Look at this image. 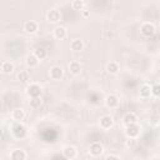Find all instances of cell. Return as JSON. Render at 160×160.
<instances>
[{"instance_id": "19", "label": "cell", "mask_w": 160, "mask_h": 160, "mask_svg": "<svg viewBox=\"0 0 160 160\" xmlns=\"http://www.w3.org/2000/svg\"><path fill=\"white\" fill-rule=\"evenodd\" d=\"M70 49L72 50V51H81L82 49H84V42H82V40H80V39H74V40H71L70 41Z\"/></svg>"}, {"instance_id": "5", "label": "cell", "mask_w": 160, "mask_h": 160, "mask_svg": "<svg viewBox=\"0 0 160 160\" xmlns=\"http://www.w3.org/2000/svg\"><path fill=\"white\" fill-rule=\"evenodd\" d=\"M62 75H64V70L59 65H55L49 70V76L51 80H60L62 78Z\"/></svg>"}, {"instance_id": "14", "label": "cell", "mask_w": 160, "mask_h": 160, "mask_svg": "<svg viewBox=\"0 0 160 160\" xmlns=\"http://www.w3.org/2000/svg\"><path fill=\"white\" fill-rule=\"evenodd\" d=\"M54 38L55 39H58V40H62V39H65L66 38V35H68V30H66V28H64V26H56L55 29H54Z\"/></svg>"}, {"instance_id": "2", "label": "cell", "mask_w": 160, "mask_h": 160, "mask_svg": "<svg viewBox=\"0 0 160 160\" xmlns=\"http://www.w3.org/2000/svg\"><path fill=\"white\" fill-rule=\"evenodd\" d=\"M61 154H62V156H64L66 160H72V159H75V158L78 156V150H76V148L72 146V145H66V146L62 148Z\"/></svg>"}, {"instance_id": "13", "label": "cell", "mask_w": 160, "mask_h": 160, "mask_svg": "<svg viewBox=\"0 0 160 160\" xmlns=\"http://www.w3.org/2000/svg\"><path fill=\"white\" fill-rule=\"evenodd\" d=\"M26 152L22 149H14L10 152V160H25Z\"/></svg>"}, {"instance_id": "21", "label": "cell", "mask_w": 160, "mask_h": 160, "mask_svg": "<svg viewBox=\"0 0 160 160\" xmlns=\"http://www.w3.org/2000/svg\"><path fill=\"white\" fill-rule=\"evenodd\" d=\"M40 61L42 60V59H45L46 58V55H48V52H46V50L44 49V48H41V46H39V48H36L35 50H34V52H32Z\"/></svg>"}, {"instance_id": "20", "label": "cell", "mask_w": 160, "mask_h": 160, "mask_svg": "<svg viewBox=\"0 0 160 160\" xmlns=\"http://www.w3.org/2000/svg\"><path fill=\"white\" fill-rule=\"evenodd\" d=\"M139 96L141 99H148L151 96V92H150V85L149 84H142L141 88H140V91H139Z\"/></svg>"}, {"instance_id": "27", "label": "cell", "mask_w": 160, "mask_h": 160, "mask_svg": "<svg viewBox=\"0 0 160 160\" xmlns=\"http://www.w3.org/2000/svg\"><path fill=\"white\" fill-rule=\"evenodd\" d=\"M104 160H120V158L118 155H114V154H110V155H106Z\"/></svg>"}, {"instance_id": "16", "label": "cell", "mask_w": 160, "mask_h": 160, "mask_svg": "<svg viewBox=\"0 0 160 160\" xmlns=\"http://www.w3.org/2000/svg\"><path fill=\"white\" fill-rule=\"evenodd\" d=\"M68 68H69V71L71 74H74V75H78V74L81 72V64L79 61H76V60L70 61L69 65H68Z\"/></svg>"}, {"instance_id": "23", "label": "cell", "mask_w": 160, "mask_h": 160, "mask_svg": "<svg viewBox=\"0 0 160 160\" xmlns=\"http://www.w3.org/2000/svg\"><path fill=\"white\" fill-rule=\"evenodd\" d=\"M41 104H42V101H41V98L40 96L31 98L30 99V108H32V109H39L41 106Z\"/></svg>"}, {"instance_id": "6", "label": "cell", "mask_w": 160, "mask_h": 160, "mask_svg": "<svg viewBox=\"0 0 160 160\" xmlns=\"http://www.w3.org/2000/svg\"><path fill=\"white\" fill-rule=\"evenodd\" d=\"M155 31H156V30H155L154 25L150 24V22H142L141 26H140V32H141V35H144V36H151V35L155 34Z\"/></svg>"}, {"instance_id": "11", "label": "cell", "mask_w": 160, "mask_h": 160, "mask_svg": "<svg viewBox=\"0 0 160 160\" xmlns=\"http://www.w3.org/2000/svg\"><path fill=\"white\" fill-rule=\"evenodd\" d=\"M39 30V24L34 20H28L24 24V31L28 34H35Z\"/></svg>"}, {"instance_id": "18", "label": "cell", "mask_w": 160, "mask_h": 160, "mask_svg": "<svg viewBox=\"0 0 160 160\" xmlns=\"http://www.w3.org/2000/svg\"><path fill=\"white\" fill-rule=\"evenodd\" d=\"M119 70H120V66H119V64H118L116 61H110V62H108V65H106V71H108V74H110V75H116V74L119 72Z\"/></svg>"}, {"instance_id": "4", "label": "cell", "mask_w": 160, "mask_h": 160, "mask_svg": "<svg viewBox=\"0 0 160 160\" xmlns=\"http://www.w3.org/2000/svg\"><path fill=\"white\" fill-rule=\"evenodd\" d=\"M99 125H100V128H101L102 130H109V129L112 128V125H114V119H112V116H110V115H102V116L100 118V120H99Z\"/></svg>"}, {"instance_id": "1", "label": "cell", "mask_w": 160, "mask_h": 160, "mask_svg": "<svg viewBox=\"0 0 160 160\" xmlns=\"http://www.w3.org/2000/svg\"><path fill=\"white\" fill-rule=\"evenodd\" d=\"M88 151H89V155H90V156H92V158H98V156H100V155L102 154V151H104V146H102V144L95 141V142H91V144H90Z\"/></svg>"}, {"instance_id": "26", "label": "cell", "mask_w": 160, "mask_h": 160, "mask_svg": "<svg viewBox=\"0 0 160 160\" xmlns=\"http://www.w3.org/2000/svg\"><path fill=\"white\" fill-rule=\"evenodd\" d=\"M125 145H126V148H134L136 145V139L128 138V140L125 141Z\"/></svg>"}, {"instance_id": "10", "label": "cell", "mask_w": 160, "mask_h": 160, "mask_svg": "<svg viewBox=\"0 0 160 160\" xmlns=\"http://www.w3.org/2000/svg\"><path fill=\"white\" fill-rule=\"evenodd\" d=\"M119 104H120V100H119V98H118L115 94H110V95H108V96L105 98V105H106L108 108H110V109L118 108Z\"/></svg>"}, {"instance_id": "9", "label": "cell", "mask_w": 160, "mask_h": 160, "mask_svg": "<svg viewBox=\"0 0 160 160\" xmlns=\"http://www.w3.org/2000/svg\"><path fill=\"white\" fill-rule=\"evenodd\" d=\"M26 92H28V95H29L30 98H38V96H40V94H41V88H40L39 84L32 82V84H30V85L28 86Z\"/></svg>"}, {"instance_id": "17", "label": "cell", "mask_w": 160, "mask_h": 160, "mask_svg": "<svg viewBox=\"0 0 160 160\" xmlns=\"http://www.w3.org/2000/svg\"><path fill=\"white\" fill-rule=\"evenodd\" d=\"M25 62H26V65H28V68H36L38 65H39V62H40V60L34 55V54H29L28 56H26V60H25Z\"/></svg>"}, {"instance_id": "22", "label": "cell", "mask_w": 160, "mask_h": 160, "mask_svg": "<svg viewBox=\"0 0 160 160\" xmlns=\"http://www.w3.org/2000/svg\"><path fill=\"white\" fill-rule=\"evenodd\" d=\"M18 79H19V81H21V82H28V81L30 80V74H29V71H28V70H20V71L18 72Z\"/></svg>"}, {"instance_id": "7", "label": "cell", "mask_w": 160, "mask_h": 160, "mask_svg": "<svg viewBox=\"0 0 160 160\" xmlns=\"http://www.w3.org/2000/svg\"><path fill=\"white\" fill-rule=\"evenodd\" d=\"M25 116H26V114H25L24 109H21V108H16L11 111V119L14 122H21L25 119Z\"/></svg>"}, {"instance_id": "3", "label": "cell", "mask_w": 160, "mask_h": 160, "mask_svg": "<svg viewBox=\"0 0 160 160\" xmlns=\"http://www.w3.org/2000/svg\"><path fill=\"white\" fill-rule=\"evenodd\" d=\"M140 131H141V128L139 124H132V125H129L126 126V130H125V134L128 138H132V139H136L139 135H140Z\"/></svg>"}, {"instance_id": "25", "label": "cell", "mask_w": 160, "mask_h": 160, "mask_svg": "<svg viewBox=\"0 0 160 160\" xmlns=\"http://www.w3.org/2000/svg\"><path fill=\"white\" fill-rule=\"evenodd\" d=\"M84 5L85 4L81 0H75V1L71 2V6H72L74 10H84Z\"/></svg>"}, {"instance_id": "8", "label": "cell", "mask_w": 160, "mask_h": 160, "mask_svg": "<svg viewBox=\"0 0 160 160\" xmlns=\"http://www.w3.org/2000/svg\"><path fill=\"white\" fill-rule=\"evenodd\" d=\"M46 18H48V21H49V22L56 24V22H59V21L61 20V14H60L59 10H56V9H51V10L48 11Z\"/></svg>"}, {"instance_id": "12", "label": "cell", "mask_w": 160, "mask_h": 160, "mask_svg": "<svg viewBox=\"0 0 160 160\" xmlns=\"http://www.w3.org/2000/svg\"><path fill=\"white\" fill-rule=\"evenodd\" d=\"M122 122L129 126V125H132V124H138V115L132 111H129L126 112L124 116H122Z\"/></svg>"}, {"instance_id": "24", "label": "cell", "mask_w": 160, "mask_h": 160, "mask_svg": "<svg viewBox=\"0 0 160 160\" xmlns=\"http://www.w3.org/2000/svg\"><path fill=\"white\" fill-rule=\"evenodd\" d=\"M150 92H151V96L159 98V95H160V85H159V82H155V84H152V86H150Z\"/></svg>"}, {"instance_id": "15", "label": "cell", "mask_w": 160, "mask_h": 160, "mask_svg": "<svg viewBox=\"0 0 160 160\" xmlns=\"http://www.w3.org/2000/svg\"><path fill=\"white\" fill-rule=\"evenodd\" d=\"M0 69H1V71H2L4 74H11V72L15 70V65H14V62H11V61H9V60H5V61L1 62Z\"/></svg>"}, {"instance_id": "28", "label": "cell", "mask_w": 160, "mask_h": 160, "mask_svg": "<svg viewBox=\"0 0 160 160\" xmlns=\"http://www.w3.org/2000/svg\"><path fill=\"white\" fill-rule=\"evenodd\" d=\"M82 15H84V18H88V16H89L90 14H89V11H86V10H84V11H82Z\"/></svg>"}]
</instances>
